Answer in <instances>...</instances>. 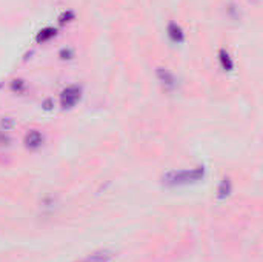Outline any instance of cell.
<instances>
[{"mask_svg":"<svg viewBox=\"0 0 263 262\" xmlns=\"http://www.w3.org/2000/svg\"><path fill=\"white\" fill-rule=\"evenodd\" d=\"M202 170H193V171H179V173H171L166 176V184L168 185H182V184H190L196 182L202 178Z\"/></svg>","mask_w":263,"mask_h":262,"instance_id":"cell-1","label":"cell"},{"mask_svg":"<svg viewBox=\"0 0 263 262\" xmlns=\"http://www.w3.org/2000/svg\"><path fill=\"white\" fill-rule=\"evenodd\" d=\"M39 144H42V137H40V134H39V133H31V134L28 136V145H31V147H37Z\"/></svg>","mask_w":263,"mask_h":262,"instance_id":"cell-2","label":"cell"},{"mask_svg":"<svg viewBox=\"0 0 263 262\" xmlns=\"http://www.w3.org/2000/svg\"><path fill=\"white\" fill-rule=\"evenodd\" d=\"M83 262H91V261H89V259H86V261H83Z\"/></svg>","mask_w":263,"mask_h":262,"instance_id":"cell-3","label":"cell"}]
</instances>
